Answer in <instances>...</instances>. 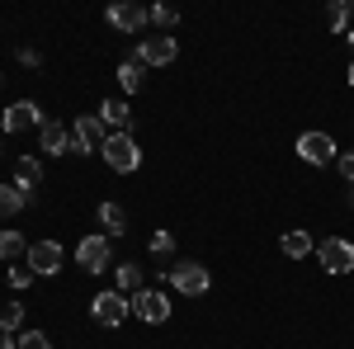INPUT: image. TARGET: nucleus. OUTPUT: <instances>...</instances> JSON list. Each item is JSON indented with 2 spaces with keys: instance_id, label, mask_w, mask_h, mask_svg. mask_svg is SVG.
Instances as JSON below:
<instances>
[{
  "instance_id": "1",
  "label": "nucleus",
  "mask_w": 354,
  "mask_h": 349,
  "mask_svg": "<svg viewBox=\"0 0 354 349\" xmlns=\"http://www.w3.org/2000/svg\"><path fill=\"white\" fill-rule=\"evenodd\" d=\"M128 312H133V297L118 293V288H104V293L90 297V321L104 326V330H113V326L128 321Z\"/></svg>"
},
{
  "instance_id": "2",
  "label": "nucleus",
  "mask_w": 354,
  "mask_h": 349,
  "mask_svg": "<svg viewBox=\"0 0 354 349\" xmlns=\"http://www.w3.org/2000/svg\"><path fill=\"white\" fill-rule=\"evenodd\" d=\"M104 161H109V170H118V175H133L137 165H142V147H137L133 133H109V142H104V151H100Z\"/></svg>"
},
{
  "instance_id": "3",
  "label": "nucleus",
  "mask_w": 354,
  "mask_h": 349,
  "mask_svg": "<svg viewBox=\"0 0 354 349\" xmlns=\"http://www.w3.org/2000/svg\"><path fill=\"white\" fill-rule=\"evenodd\" d=\"M170 288L185 297H203L213 288V274L208 265H198V260H180V265H170Z\"/></svg>"
},
{
  "instance_id": "4",
  "label": "nucleus",
  "mask_w": 354,
  "mask_h": 349,
  "mask_svg": "<svg viewBox=\"0 0 354 349\" xmlns=\"http://www.w3.org/2000/svg\"><path fill=\"white\" fill-rule=\"evenodd\" d=\"M104 142H109V128L100 123V113H81L76 123H71V151H104Z\"/></svg>"
},
{
  "instance_id": "5",
  "label": "nucleus",
  "mask_w": 354,
  "mask_h": 349,
  "mask_svg": "<svg viewBox=\"0 0 354 349\" xmlns=\"http://www.w3.org/2000/svg\"><path fill=\"white\" fill-rule=\"evenodd\" d=\"M43 123H48V113L33 104V100H15V104L0 113V133H15V137L28 133V128H43Z\"/></svg>"
},
{
  "instance_id": "6",
  "label": "nucleus",
  "mask_w": 354,
  "mask_h": 349,
  "mask_svg": "<svg viewBox=\"0 0 354 349\" xmlns=\"http://www.w3.org/2000/svg\"><path fill=\"white\" fill-rule=\"evenodd\" d=\"M298 156L307 165H335L340 161V147H335L330 133H302L298 137Z\"/></svg>"
},
{
  "instance_id": "7",
  "label": "nucleus",
  "mask_w": 354,
  "mask_h": 349,
  "mask_svg": "<svg viewBox=\"0 0 354 349\" xmlns=\"http://www.w3.org/2000/svg\"><path fill=\"white\" fill-rule=\"evenodd\" d=\"M76 265H81L85 274H104V269L113 265V241L109 236H85V241L76 245Z\"/></svg>"
},
{
  "instance_id": "8",
  "label": "nucleus",
  "mask_w": 354,
  "mask_h": 349,
  "mask_svg": "<svg viewBox=\"0 0 354 349\" xmlns=\"http://www.w3.org/2000/svg\"><path fill=\"white\" fill-rule=\"evenodd\" d=\"M317 260H322L326 274H350L354 269V241H345V236H326V241L317 245Z\"/></svg>"
},
{
  "instance_id": "9",
  "label": "nucleus",
  "mask_w": 354,
  "mask_h": 349,
  "mask_svg": "<svg viewBox=\"0 0 354 349\" xmlns=\"http://www.w3.org/2000/svg\"><path fill=\"white\" fill-rule=\"evenodd\" d=\"M175 57H180V43H175L170 33H151V38L137 43V62H142V66H170Z\"/></svg>"
},
{
  "instance_id": "10",
  "label": "nucleus",
  "mask_w": 354,
  "mask_h": 349,
  "mask_svg": "<svg viewBox=\"0 0 354 349\" xmlns=\"http://www.w3.org/2000/svg\"><path fill=\"white\" fill-rule=\"evenodd\" d=\"M109 24L118 28V33H142V28L151 24V10L137 5V0H113L109 5Z\"/></svg>"
},
{
  "instance_id": "11",
  "label": "nucleus",
  "mask_w": 354,
  "mask_h": 349,
  "mask_svg": "<svg viewBox=\"0 0 354 349\" xmlns=\"http://www.w3.org/2000/svg\"><path fill=\"white\" fill-rule=\"evenodd\" d=\"M62 260H66V255H62V245H57V241H33V245H28V255H24V265L33 269L38 279H53L57 269H62Z\"/></svg>"
},
{
  "instance_id": "12",
  "label": "nucleus",
  "mask_w": 354,
  "mask_h": 349,
  "mask_svg": "<svg viewBox=\"0 0 354 349\" xmlns=\"http://www.w3.org/2000/svg\"><path fill=\"white\" fill-rule=\"evenodd\" d=\"M133 312L142 317V321H151V326L170 321V302H165L161 288H142V293H133Z\"/></svg>"
},
{
  "instance_id": "13",
  "label": "nucleus",
  "mask_w": 354,
  "mask_h": 349,
  "mask_svg": "<svg viewBox=\"0 0 354 349\" xmlns=\"http://www.w3.org/2000/svg\"><path fill=\"white\" fill-rule=\"evenodd\" d=\"M38 151H48V156H66V151H71V128H62L57 118H48V123L38 128Z\"/></svg>"
},
{
  "instance_id": "14",
  "label": "nucleus",
  "mask_w": 354,
  "mask_h": 349,
  "mask_svg": "<svg viewBox=\"0 0 354 349\" xmlns=\"http://www.w3.org/2000/svg\"><path fill=\"white\" fill-rule=\"evenodd\" d=\"M100 123L109 133H133V104L128 100H104L100 104Z\"/></svg>"
},
{
  "instance_id": "15",
  "label": "nucleus",
  "mask_w": 354,
  "mask_h": 349,
  "mask_svg": "<svg viewBox=\"0 0 354 349\" xmlns=\"http://www.w3.org/2000/svg\"><path fill=\"white\" fill-rule=\"evenodd\" d=\"M28 203H33V189L28 185H0V222L15 213H24Z\"/></svg>"
},
{
  "instance_id": "16",
  "label": "nucleus",
  "mask_w": 354,
  "mask_h": 349,
  "mask_svg": "<svg viewBox=\"0 0 354 349\" xmlns=\"http://www.w3.org/2000/svg\"><path fill=\"white\" fill-rule=\"evenodd\" d=\"M100 227H104V236L109 241H118V236H128V213L118 208V203H100Z\"/></svg>"
},
{
  "instance_id": "17",
  "label": "nucleus",
  "mask_w": 354,
  "mask_h": 349,
  "mask_svg": "<svg viewBox=\"0 0 354 349\" xmlns=\"http://www.w3.org/2000/svg\"><path fill=\"white\" fill-rule=\"evenodd\" d=\"M28 255V241L19 236V227H0V260L5 265H19Z\"/></svg>"
},
{
  "instance_id": "18",
  "label": "nucleus",
  "mask_w": 354,
  "mask_h": 349,
  "mask_svg": "<svg viewBox=\"0 0 354 349\" xmlns=\"http://www.w3.org/2000/svg\"><path fill=\"white\" fill-rule=\"evenodd\" d=\"M113 283H118V293H142V288H147V274H142V265H133V260H128V265H113Z\"/></svg>"
},
{
  "instance_id": "19",
  "label": "nucleus",
  "mask_w": 354,
  "mask_h": 349,
  "mask_svg": "<svg viewBox=\"0 0 354 349\" xmlns=\"http://www.w3.org/2000/svg\"><path fill=\"white\" fill-rule=\"evenodd\" d=\"M279 250H283L288 260H302V255H312V236H307L302 227H293V232H283V241H279Z\"/></svg>"
},
{
  "instance_id": "20",
  "label": "nucleus",
  "mask_w": 354,
  "mask_h": 349,
  "mask_svg": "<svg viewBox=\"0 0 354 349\" xmlns=\"http://www.w3.org/2000/svg\"><path fill=\"white\" fill-rule=\"evenodd\" d=\"M38 180H43V161H38V156H19V161H15V185L38 189Z\"/></svg>"
},
{
  "instance_id": "21",
  "label": "nucleus",
  "mask_w": 354,
  "mask_h": 349,
  "mask_svg": "<svg viewBox=\"0 0 354 349\" xmlns=\"http://www.w3.org/2000/svg\"><path fill=\"white\" fill-rule=\"evenodd\" d=\"M350 15H354V10H350V0H335V5L326 10V28L345 38V33H350Z\"/></svg>"
},
{
  "instance_id": "22",
  "label": "nucleus",
  "mask_w": 354,
  "mask_h": 349,
  "mask_svg": "<svg viewBox=\"0 0 354 349\" xmlns=\"http://www.w3.org/2000/svg\"><path fill=\"white\" fill-rule=\"evenodd\" d=\"M0 330L5 335H19L24 330V302H5L0 307Z\"/></svg>"
},
{
  "instance_id": "23",
  "label": "nucleus",
  "mask_w": 354,
  "mask_h": 349,
  "mask_svg": "<svg viewBox=\"0 0 354 349\" xmlns=\"http://www.w3.org/2000/svg\"><path fill=\"white\" fill-rule=\"evenodd\" d=\"M142 71H147L142 62H123V66H118V85H123L128 95H133V90H142Z\"/></svg>"
},
{
  "instance_id": "24",
  "label": "nucleus",
  "mask_w": 354,
  "mask_h": 349,
  "mask_svg": "<svg viewBox=\"0 0 354 349\" xmlns=\"http://www.w3.org/2000/svg\"><path fill=\"white\" fill-rule=\"evenodd\" d=\"M147 250H151L156 260H170V255H175V232H151Z\"/></svg>"
},
{
  "instance_id": "25",
  "label": "nucleus",
  "mask_w": 354,
  "mask_h": 349,
  "mask_svg": "<svg viewBox=\"0 0 354 349\" xmlns=\"http://www.w3.org/2000/svg\"><path fill=\"white\" fill-rule=\"evenodd\" d=\"M5 279H10V288H15V293H24V288L33 283V279H38V274H33V269H28L24 260H19V265H10V269H5Z\"/></svg>"
},
{
  "instance_id": "26",
  "label": "nucleus",
  "mask_w": 354,
  "mask_h": 349,
  "mask_svg": "<svg viewBox=\"0 0 354 349\" xmlns=\"http://www.w3.org/2000/svg\"><path fill=\"white\" fill-rule=\"evenodd\" d=\"M15 345L19 349H53V340H48V330H19Z\"/></svg>"
},
{
  "instance_id": "27",
  "label": "nucleus",
  "mask_w": 354,
  "mask_h": 349,
  "mask_svg": "<svg viewBox=\"0 0 354 349\" xmlns=\"http://www.w3.org/2000/svg\"><path fill=\"white\" fill-rule=\"evenodd\" d=\"M151 24L161 28V33H170V28L180 24V15H175V10H170V5H151Z\"/></svg>"
},
{
  "instance_id": "28",
  "label": "nucleus",
  "mask_w": 354,
  "mask_h": 349,
  "mask_svg": "<svg viewBox=\"0 0 354 349\" xmlns=\"http://www.w3.org/2000/svg\"><path fill=\"white\" fill-rule=\"evenodd\" d=\"M335 170H340V175H345V180L354 185V151H340V161H335Z\"/></svg>"
},
{
  "instance_id": "29",
  "label": "nucleus",
  "mask_w": 354,
  "mask_h": 349,
  "mask_svg": "<svg viewBox=\"0 0 354 349\" xmlns=\"http://www.w3.org/2000/svg\"><path fill=\"white\" fill-rule=\"evenodd\" d=\"M19 62H24V66H38V62H43V57L33 53V48H19Z\"/></svg>"
},
{
  "instance_id": "30",
  "label": "nucleus",
  "mask_w": 354,
  "mask_h": 349,
  "mask_svg": "<svg viewBox=\"0 0 354 349\" xmlns=\"http://www.w3.org/2000/svg\"><path fill=\"white\" fill-rule=\"evenodd\" d=\"M0 349H19V345H15V335H5V330H0Z\"/></svg>"
},
{
  "instance_id": "31",
  "label": "nucleus",
  "mask_w": 354,
  "mask_h": 349,
  "mask_svg": "<svg viewBox=\"0 0 354 349\" xmlns=\"http://www.w3.org/2000/svg\"><path fill=\"white\" fill-rule=\"evenodd\" d=\"M345 43H350V53H354V24H350V33H345Z\"/></svg>"
},
{
  "instance_id": "32",
  "label": "nucleus",
  "mask_w": 354,
  "mask_h": 349,
  "mask_svg": "<svg viewBox=\"0 0 354 349\" xmlns=\"http://www.w3.org/2000/svg\"><path fill=\"white\" fill-rule=\"evenodd\" d=\"M345 81H350V85H354V62H350V76H345Z\"/></svg>"
},
{
  "instance_id": "33",
  "label": "nucleus",
  "mask_w": 354,
  "mask_h": 349,
  "mask_svg": "<svg viewBox=\"0 0 354 349\" xmlns=\"http://www.w3.org/2000/svg\"><path fill=\"white\" fill-rule=\"evenodd\" d=\"M350 208H354V185H350Z\"/></svg>"
},
{
  "instance_id": "34",
  "label": "nucleus",
  "mask_w": 354,
  "mask_h": 349,
  "mask_svg": "<svg viewBox=\"0 0 354 349\" xmlns=\"http://www.w3.org/2000/svg\"><path fill=\"white\" fill-rule=\"evenodd\" d=\"M0 81H5V76H0Z\"/></svg>"
}]
</instances>
